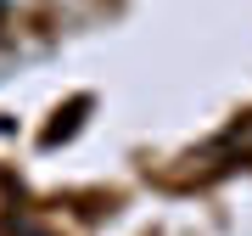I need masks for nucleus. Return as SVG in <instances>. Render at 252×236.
<instances>
[{"instance_id":"f257e3e1","label":"nucleus","mask_w":252,"mask_h":236,"mask_svg":"<svg viewBox=\"0 0 252 236\" xmlns=\"http://www.w3.org/2000/svg\"><path fill=\"white\" fill-rule=\"evenodd\" d=\"M224 146H230V152H241V157H252V124H235L230 135H224Z\"/></svg>"}]
</instances>
